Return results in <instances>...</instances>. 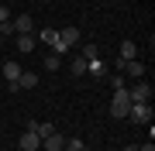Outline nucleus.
Instances as JSON below:
<instances>
[{
    "mask_svg": "<svg viewBox=\"0 0 155 151\" xmlns=\"http://www.w3.org/2000/svg\"><path fill=\"white\" fill-rule=\"evenodd\" d=\"M127 110H131V96H127V90H114V100H110V117L124 120Z\"/></svg>",
    "mask_w": 155,
    "mask_h": 151,
    "instance_id": "obj_1",
    "label": "nucleus"
},
{
    "mask_svg": "<svg viewBox=\"0 0 155 151\" xmlns=\"http://www.w3.org/2000/svg\"><path fill=\"white\" fill-rule=\"evenodd\" d=\"M127 96H131V103H148L152 100V83L148 79H138V83L127 90Z\"/></svg>",
    "mask_w": 155,
    "mask_h": 151,
    "instance_id": "obj_2",
    "label": "nucleus"
},
{
    "mask_svg": "<svg viewBox=\"0 0 155 151\" xmlns=\"http://www.w3.org/2000/svg\"><path fill=\"white\" fill-rule=\"evenodd\" d=\"M127 117H131L134 124H152V106H148V103H131Z\"/></svg>",
    "mask_w": 155,
    "mask_h": 151,
    "instance_id": "obj_3",
    "label": "nucleus"
},
{
    "mask_svg": "<svg viewBox=\"0 0 155 151\" xmlns=\"http://www.w3.org/2000/svg\"><path fill=\"white\" fill-rule=\"evenodd\" d=\"M17 144H21V151H38V148H41V137L28 127V131L21 134V141H17Z\"/></svg>",
    "mask_w": 155,
    "mask_h": 151,
    "instance_id": "obj_4",
    "label": "nucleus"
},
{
    "mask_svg": "<svg viewBox=\"0 0 155 151\" xmlns=\"http://www.w3.org/2000/svg\"><path fill=\"white\" fill-rule=\"evenodd\" d=\"M134 55H138V45H134V41H121V52H117V69H121L124 62H131Z\"/></svg>",
    "mask_w": 155,
    "mask_h": 151,
    "instance_id": "obj_5",
    "label": "nucleus"
},
{
    "mask_svg": "<svg viewBox=\"0 0 155 151\" xmlns=\"http://www.w3.org/2000/svg\"><path fill=\"white\" fill-rule=\"evenodd\" d=\"M41 148H45V151H66V137L55 131V134H48V137L41 141Z\"/></svg>",
    "mask_w": 155,
    "mask_h": 151,
    "instance_id": "obj_6",
    "label": "nucleus"
},
{
    "mask_svg": "<svg viewBox=\"0 0 155 151\" xmlns=\"http://www.w3.org/2000/svg\"><path fill=\"white\" fill-rule=\"evenodd\" d=\"M14 31H17V34H35V21H31L28 14L14 17Z\"/></svg>",
    "mask_w": 155,
    "mask_h": 151,
    "instance_id": "obj_7",
    "label": "nucleus"
},
{
    "mask_svg": "<svg viewBox=\"0 0 155 151\" xmlns=\"http://www.w3.org/2000/svg\"><path fill=\"white\" fill-rule=\"evenodd\" d=\"M59 41H62L66 48H72V45L79 41V28H62V31H59Z\"/></svg>",
    "mask_w": 155,
    "mask_h": 151,
    "instance_id": "obj_8",
    "label": "nucleus"
},
{
    "mask_svg": "<svg viewBox=\"0 0 155 151\" xmlns=\"http://www.w3.org/2000/svg\"><path fill=\"white\" fill-rule=\"evenodd\" d=\"M38 86V72H21L17 76V90H35Z\"/></svg>",
    "mask_w": 155,
    "mask_h": 151,
    "instance_id": "obj_9",
    "label": "nucleus"
},
{
    "mask_svg": "<svg viewBox=\"0 0 155 151\" xmlns=\"http://www.w3.org/2000/svg\"><path fill=\"white\" fill-rule=\"evenodd\" d=\"M121 72H127V76H134V79H141V76H145V65H141L138 58H131V62H124V65H121Z\"/></svg>",
    "mask_w": 155,
    "mask_h": 151,
    "instance_id": "obj_10",
    "label": "nucleus"
},
{
    "mask_svg": "<svg viewBox=\"0 0 155 151\" xmlns=\"http://www.w3.org/2000/svg\"><path fill=\"white\" fill-rule=\"evenodd\" d=\"M86 65H90V62H86L83 55H76V58L69 62V72H72V76H86Z\"/></svg>",
    "mask_w": 155,
    "mask_h": 151,
    "instance_id": "obj_11",
    "label": "nucleus"
},
{
    "mask_svg": "<svg viewBox=\"0 0 155 151\" xmlns=\"http://www.w3.org/2000/svg\"><path fill=\"white\" fill-rule=\"evenodd\" d=\"M28 127H31V131H35V134H38L41 141H45V137H48V134H55V127H52V124H35V120H31V124H28Z\"/></svg>",
    "mask_w": 155,
    "mask_h": 151,
    "instance_id": "obj_12",
    "label": "nucleus"
},
{
    "mask_svg": "<svg viewBox=\"0 0 155 151\" xmlns=\"http://www.w3.org/2000/svg\"><path fill=\"white\" fill-rule=\"evenodd\" d=\"M21 72H24V69L17 65V62H7V65H4V76H7V83H17V76H21Z\"/></svg>",
    "mask_w": 155,
    "mask_h": 151,
    "instance_id": "obj_13",
    "label": "nucleus"
},
{
    "mask_svg": "<svg viewBox=\"0 0 155 151\" xmlns=\"http://www.w3.org/2000/svg\"><path fill=\"white\" fill-rule=\"evenodd\" d=\"M17 48L21 52H35V34H17Z\"/></svg>",
    "mask_w": 155,
    "mask_h": 151,
    "instance_id": "obj_14",
    "label": "nucleus"
},
{
    "mask_svg": "<svg viewBox=\"0 0 155 151\" xmlns=\"http://www.w3.org/2000/svg\"><path fill=\"white\" fill-rule=\"evenodd\" d=\"M45 69H48V72H59V69H62V55H55V52H52V55L45 58Z\"/></svg>",
    "mask_w": 155,
    "mask_h": 151,
    "instance_id": "obj_15",
    "label": "nucleus"
},
{
    "mask_svg": "<svg viewBox=\"0 0 155 151\" xmlns=\"http://www.w3.org/2000/svg\"><path fill=\"white\" fill-rule=\"evenodd\" d=\"M38 38L45 41V45H52V41L59 38V31H55V28H41V31H38Z\"/></svg>",
    "mask_w": 155,
    "mask_h": 151,
    "instance_id": "obj_16",
    "label": "nucleus"
},
{
    "mask_svg": "<svg viewBox=\"0 0 155 151\" xmlns=\"http://www.w3.org/2000/svg\"><path fill=\"white\" fill-rule=\"evenodd\" d=\"M86 72H90V76H104V62H100V58H90Z\"/></svg>",
    "mask_w": 155,
    "mask_h": 151,
    "instance_id": "obj_17",
    "label": "nucleus"
},
{
    "mask_svg": "<svg viewBox=\"0 0 155 151\" xmlns=\"http://www.w3.org/2000/svg\"><path fill=\"white\" fill-rule=\"evenodd\" d=\"M66 151H86V144H83L79 137H69V141H66Z\"/></svg>",
    "mask_w": 155,
    "mask_h": 151,
    "instance_id": "obj_18",
    "label": "nucleus"
},
{
    "mask_svg": "<svg viewBox=\"0 0 155 151\" xmlns=\"http://www.w3.org/2000/svg\"><path fill=\"white\" fill-rule=\"evenodd\" d=\"M83 58H86V62H90V58H100V48H97V45H86V48H83Z\"/></svg>",
    "mask_w": 155,
    "mask_h": 151,
    "instance_id": "obj_19",
    "label": "nucleus"
},
{
    "mask_svg": "<svg viewBox=\"0 0 155 151\" xmlns=\"http://www.w3.org/2000/svg\"><path fill=\"white\" fill-rule=\"evenodd\" d=\"M110 86H114V90H127V86H124V76H121V72H117V76H110Z\"/></svg>",
    "mask_w": 155,
    "mask_h": 151,
    "instance_id": "obj_20",
    "label": "nucleus"
},
{
    "mask_svg": "<svg viewBox=\"0 0 155 151\" xmlns=\"http://www.w3.org/2000/svg\"><path fill=\"white\" fill-rule=\"evenodd\" d=\"M0 21H11V11L7 7H0Z\"/></svg>",
    "mask_w": 155,
    "mask_h": 151,
    "instance_id": "obj_21",
    "label": "nucleus"
},
{
    "mask_svg": "<svg viewBox=\"0 0 155 151\" xmlns=\"http://www.w3.org/2000/svg\"><path fill=\"white\" fill-rule=\"evenodd\" d=\"M138 151H155V144H152V141H148V144H141Z\"/></svg>",
    "mask_w": 155,
    "mask_h": 151,
    "instance_id": "obj_22",
    "label": "nucleus"
},
{
    "mask_svg": "<svg viewBox=\"0 0 155 151\" xmlns=\"http://www.w3.org/2000/svg\"><path fill=\"white\" fill-rule=\"evenodd\" d=\"M0 41H4V34H0Z\"/></svg>",
    "mask_w": 155,
    "mask_h": 151,
    "instance_id": "obj_23",
    "label": "nucleus"
}]
</instances>
